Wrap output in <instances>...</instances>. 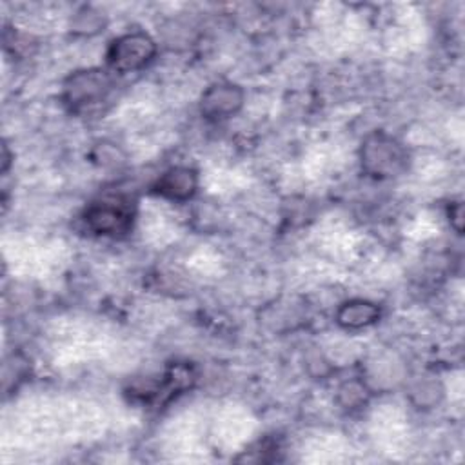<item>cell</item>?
Segmentation results:
<instances>
[{
  "label": "cell",
  "instance_id": "cell-8",
  "mask_svg": "<svg viewBox=\"0 0 465 465\" xmlns=\"http://www.w3.org/2000/svg\"><path fill=\"white\" fill-rule=\"evenodd\" d=\"M338 401L345 409H358V407H361L367 401V389H365V385L361 381H356V380L345 381L338 389Z\"/></svg>",
  "mask_w": 465,
  "mask_h": 465
},
{
  "label": "cell",
  "instance_id": "cell-6",
  "mask_svg": "<svg viewBox=\"0 0 465 465\" xmlns=\"http://www.w3.org/2000/svg\"><path fill=\"white\" fill-rule=\"evenodd\" d=\"M198 189V174L194 169L176 165L163 171L153 183V193L171 202H187Z\"/></svg>",
  "mask_w": 465,
  "mask_h": 465
},
{
  "label": "cell",
  "instance_id": "cell-7",
  "mask_svg": "<svg viewBox=\"0 0 465 465\" xmlns=\"http://www.w3.org/2000/svg\"><path fill=\"white\" fill-rule=\"evenodd\" d=\"M381 316L380 307L374 302L354 298L343 302L336 311V323L347 331H360L374 325Z\"/></svg>",
  "mask_w": 465,
  "mask_h": 465
},
{
  "label": "cell",
  "instance_id": "cell-5",
  "mask_svg": "<svg viewBox=\"0 0 465 465\" xmlns=\"http://www.w3.org/2000/svg\"><path fill=\"white\" fill-rule=\"evenodd\" d=\"M245 93L240 85L232 82H216L209 85L200 98V113L205 120L222 122L243 107Z\"/></svg>",
  "mask_w": 465,
  "mask_h": 465
},
{
  "label": "cell",
  "instance_id": "cell-2",
  "mask_svg": "<svg viewBox=\"0 0 465 465\" xmlns=\"http://www.w3.org/2000/svg\"><path fill=\"white\" fill-rule=\"evenodd\" d=\"M111 89L113 78L105 69H80L64 80L62 102L71 113H89L107 100Z\"/></svg>",
  "mask_w": 465,
  "mask_h": 465
},
{
  "label": "cell",
  "instance_id": "cell-1",
  "mask_svg": "<svg viewBox=\"0 0 465 465\" xmlns=\"http://www.w3.org/2000/svg\"><path fill=\"white\" fill-rule=\"evenodd\" d=\"M411 156L407 147L385 131L369 133L360 147L361 171L374 180L401 176L409 167Z\"/></svg>",
  "mask_w": 465,
  "mask_h": 465
},
{
  "label": "cell",
  "instance_id": "cell-9",
  "mask_svg": "<svg viewBox=\"0 0 465 465\" xmlns=\"http://www.w3.org/2000/svg\"><path fill=\"white\" fill-rule=\"evenodd\" d=\"M449 222H450V227L461 234L463 231V203L461 202H452L449 205Z\"/></svg>",
  "mask_w": 465,
  "mask_h": 465
},
{
  "label": "cell",
  "instance_id": "cell-3",
  "mask_svg": "<svg viewBox=\"0 0 465 465\" xmlns=\"http://www.w3.org/2000/svg\"><path fill=\"white\" fill-rule=\"evenodd\" d=\"M134 220V205L133 200L127 196H107L102 200L93 202L84 211V223L85 227L107 238H120L125 236Z\"/></svg>",
  "mask_w": 465,
  "mask_h": 465
},
{
  "label": "cell",
  "instance_id": "cell-4",
  "mask_svg": "<svg viewBox=\"0 0 465 465\" xmlns=\"http://www.w3.org/2000/svg\"><path fill=\"white\" fill-rule=\"evenodd\" d=\"M154 40L142 31H133L120 35L109 44L105 51V60L111 71L133 73L145 67L154 58Z\"/></svg>",
  "mask_w": 465,
  "mask_h": 465
}]
</instances>
